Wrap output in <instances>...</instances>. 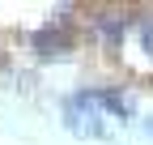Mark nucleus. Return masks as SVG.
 <instances>
[{
	"label": "nucleus",
	"instance_id": "5",
	"mask_svg": "<svg viewBox=\"0 0 153 145\" xmlns=\"http://www.w3.org/2000/svg\"><path fill=\"white\" fill-rule=\"evenodd\" d=\"M145 128H149V132H153V120H145Z\"/></svg>",
	"mask_w": 153,
	"mask_h": 145
},
{
	"label": "nucleus",
	"instance_id": "4",
	"mask_svg": "<svg viewBox=\"0 0 153 145\" xmlns=\"http://www.w3.org/2000/svg\"><path fill=\"white\" fill-rule=\"evenodd\" d=\"M136 39H140V51L153 56V13H140L136 17Z\"/></svg>",
	"mask_w": 153,
	"mask_h": 145
},
{
	"label": "nucleus",
	"instance_id": "1",
	"mask_svg": "<svg viewBox=\"0 0 153 145\" xmlns=\"http://www.w3.org/2000/svg\"><path fill=\"white\" fill-rule=\"evenodd\" d=\"M72 9H60V17H51V22L43 30H34L30 34V47L38 51V56H64V51H72L76 43V34H72Z\"/></svg>",
	"mask_w": 153,
	"mask_h": 145
},
{
	"label": "nucleus",
	"instance_id": "2",
	"mask_svg": "<svg viewBox=\"0 0 153 145\" xmlns=\"http://www.w3.org/2000/svg\"><path fill=\"white\" fill-rule=\"evenodd\" d=\"M128 22H132V17H128L123 9H94V13H89V26H94V34L102 39L106 51H119L123 34H128Z\"/></svg>",
	"mask_w": 153,
	"mask_h": 145
},
{
	"label": "nucleus",
	"instance_id": "3",
	"mask_svg": "<svg viewBox=\"0 0 153 145\" xmlns=\"http://www.w3.org/2000/svg\"><path fill=\"white\" fill-rule=\"evenodd\" d=\"M89 98H94V107H102V111L119 115V120H128V115H132V98L123 94L119 85H106V90H89Z\"/></svg>",
	"mask_w": 153,
	"mask_h": 145
}]
</instances>
